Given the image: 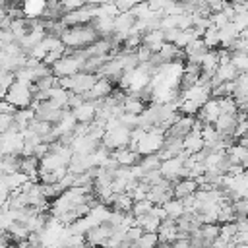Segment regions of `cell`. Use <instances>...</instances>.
Here are the masks:
<instances>
[{
	"label": "cell",
	"instance_id": "1",
	"mask_svg": "<svg viewBox=\"0 0 248 248\" xmlns=\"http://www.w3.org/2000/svg\"><path fill=\"white\" fill-rule=\"evenodd\" d=\"M97 33L95 29L85 23V25H74V27H66L64 33L60 35V43L66 48H85L89 46L93 41H97Z\"/></svg>",
	"mask_w": 248,
	"mask_h": 248
},
{
	"label": "cell",
	"instance_id": "2",
	"mask_svg": "<svg viewBox=\"0 0 248 248\" xmlns=\"http://www.w3.org/2000/svg\"><path fill=\"white\" fill-rule=\"evenodd\" d=\"M8 103H12L16 108H25L31 105L33 93H31V83H21V81H14L8 89H6V97Z\"/></svg>",
	"mask_w": 248,
	"mask_h": 248
},
{
	"label": "cell",
	"instance_id": "3",
	"mask_svg": "<svg viewBox=\"0 0 248 248\" xmlns=\"http://www.w3.org/2000/svg\"><path fill=\"white\" fill-rule=\"evenodd\" d=\"M209 97H211V87H209L207 81H198V83L192 85L190 89L180 91V99H184V101H194V103H198L200 107H202Z\"/></svg>",
	"mask_w": 248,
	"mask_h": 248
},
{
	"label": "cell",
	"instance_id": "4",
	"mask_svg": "<svg viewBox=\"0 0 248 248\" xmlns=\"http://www.w3.org/2000/svg\"><path fill=\"white\" fill-rule=\"evenodd\" d=\"M83 236H85L87 246H91V248H101L103 242L110 236V225H108V223H101V225H97V227H91V229L85 231Z\"/></svg>",
	"mask_w": 248,
	"mask_h": 248
},
{
	"label": "cell",
	"instance_id": "5",
	"mask_svg": "<svg viewBox=\"0 0 248 248\" xmlns=\"http://www.w3.org/2000/svg\"><path fill=\"white\" fill-rule=\"evenodd\" d=\"M114 87H112V83L107 79V78H101L99 76V79L93 83V87L87 91V93H83V99L85 101H95V99H105V97H108L110 95V91H112Z\"/></svg>",
	"mask_w": 248,
	"mask_h": 248
},
{
	"label": "cell",
	"instance_id": "6",
	"mask_svg": "<svg viewBox=\"0 0 248 248\" xmlns=\"http://www.w3.org/2000/svg\"><path fill=\"white\" fill-rule=\"evenodd\" d=\"M110 157L120 165V167H134L140 161V155L136 151H132L130 147H122V149H114L110 151Z\"/></svg>",
	"mask_w": 248,
	"mask_h": 248
},
{
	"label": "cell",
	"instance_id": "7",
	"mask_svg": "<svg viewBox=\"0 0 248 248\" xmlns=\"http://www.w3.org/2000/svg\"><path fill=\"white\" fill-rule=\"evenodd\" d=\"M227 159L231 165H240V167H246V161H248V149L238 145V143H231L227 149Z\"/></svg>",
	"mask_w": 248,
	"mask_h": 248
},
{
	"label": "cell",
	"instance_id": "8",
	"mask_svg": "<svg viewBox=\"0 0 248 248\" xmlns=\"http://www.w3.org/2000/svg\"><path fill=\"white\" fill-rule=\"evenodd\" d=\"M19 172H23L29 180L39 182V180H37V172H39V159H37L35 155L19 157Z\"/></svg>",
	"mask_w": 248,
	"mask_h": 248
},
{
	"label": "cell",
	"instance_id": "9",
	"mask_svg": "<svg viewBox=\"0 0 248 248\" xmlns=\"http://www.w3.org/2000/svg\"><path fill=\"white\" fill-rule=\"evenodd\" d=\"M196 190H198L196 180H192V178H180L178 182H174V184H172V198L182 200V198H186V196L194 194Z\"/></svg>",
	"mask_w": 248,
	"mask_h": 248
},
{
	"label": "cell",
	"instance_id": "10",
	"mask_svg": "<svg viewBox=\"0 0 248 248\" xmlns=\"http://www.w3.org/2000/svg\"><path fill=\"white\" fill-rule=\"evenodd\" d=\"M72 112H74V116H76L78 122L89 124V122L95 120V105H93V101H83V103H81L79 107H76Z\"/></svg>",
	"mask_w": 248,
	"mask_h": 248
},
{
	"label": "cell",
	"instance_id": "11",
	"mask_svg": "<svg viewBox=\"0 0 248 248\" xmlns=\"http://www.w3.org/2000/svg\"><path fill=\"white\" fill-rule=\"evenodd\" d=\"M161 207H163V211H165L167 219H172V221H176L178 217H182V215L186 213L182 200H176V198H170V200H169V202H165Z\"/></svg>",
	"mask_w": 248,
	"mask_h": 248
},
{
	"label": "cell",
	"instance_id": "12",
	"mask_svg": "<svg viewBox=\"0 0 248 248\" xmlns=\"http://www.w3.org/2000/svg\"><path fill=\"white\" fill-rule=\"evenodd\" d=\"M132 198L124 192V194H114L112 202H110V209L112 211H118V213H130L132 209Z\"/></svg>",
	"mask_w": 248,
	"mask_h": 248
},
{
	"label": "cell",
	"instance_id": "13",
	"mask_svg": "<svg viewBox=\"0 0 248 248\" xmlns=\"http://www.w3.org/2000/svg\"><path fill=\"white\" fill-rule=\"evenodd\" d=\"M8 234H10V238H12V242H23V240H27V236H29V231H27V227L23 225V223H17V221H14L10 227H8V231H6Z\"/></svg>",
	"mask_w": 248,
	"mask_h": 248
},
{
	"label": "cell",
	"instance_id": "14",
	"mask_svg": "<svg viewBox=\"0 0 248 248\" xmlns=\"http://www.w3.org/2000/svg\"><path fill=\"white\" fill-rule=\"evenodd\" d=\"M145 108V103H141L140 99L132 97V95H126V99L122 101V112H128V114H141Z\"/></svg>",
	"mask_w": 248,
	"mask_h": 248
},
{
	"label": "cell",
	"instance_id": "15",
	"mask_svg": "<svg viewBox=\"0 0 248 248\" xmlns=\"http://www.w3.org/2000/svg\"><path fill=\"white\" fill-rule=\"evenodd\" d=\"M159 165H161V159L151 153V155H140V161H138V167L143 170V174L147 170H159Z\"/></svg>",
	"mask_w": 248,
	"mask_h": 248
},
{
	"label": "cell",
	"instance_id": "16",
	"mask_svg": "<svg viewBox=\"0 0 248 248\" xmlns=\"http://www.w3.org/2000/svg\"><path fill=\"white\" fill-rule=\"evenodd\" d=\"M159 238L157 232H141V236L132 244V248H157Z\"/></svg>",
	"mask_w": 248,
	"mask_h": 248
},
{
	"label": "cell",
	"instance_id": "17",
	"mask_svg": "<svg viewBox=\"0 0 248 248\" xmlns=\"http://www.w3.org/2000/svg\"><path fill=\"white\" fill-rule=\"evenodd\" d=\"M4 178H6V186H8V190L10 192H14V190H19L29 178L23 174V172H12V174H4Z\"/></svg>",
	"mask_w": 248,
	"mask_h": 248
},
{
	"label": "cell",
	"instance_id": "18",
	"mask_svg": "<svg viewBox=\"0 0 248 248\" xmlns=\"http://www.w3.org/2000/svg\"><path fill=\"white\" fill-rule=\"evenodd\" d=\"M229 62H231V66L238 74H246V68H248V56H246V52H231Z\"/></svg>",
	"mask_w": 248,
	"mask_h": 248
},
{
	"label": "cell",
	"instance_id": "19",
	"mask_svg": "<svg viewBox=\"0 0 248 248\" xmlns=\"http://www.w3.org/2000/svg\"><path fill=\"white\" fill-rule=\"evenodd\" d=\"M151 207H153L151 202H147V200H140V202H134V203H132L130 213H132V217H141V215H147V213L151 211Z\"/></svg>",
	"mask_w": 248,
	"mask_h": 248
},
{
	"label": "cell",
	"instance_id": "20",
	"mask_svg": "<svg viewBox=\"0 0 248 248\" xmlns=\"http://www.w3.org/2000/svg\"><path fill=\"white\" fill-rule=\"evenodd\" d=\"M85 4H87V0H58V6H60V12H62V14L79 10V8H83Z\"/></svg>",
	"mask_w": 248,
	"mask_h": 248
},
{
	"label": "cell",
	"instance_id": "21",
	"mask_svg": "<svg viewBox=\"0 0 248 248\" xmlns=\"http://www.w3.org/2000/svg\"><path fill=\"white\" fill-rule=\"evenodd\" d=\"M54 85H58V78H54L52 74H48V76H45V78H39V79L35 81L37 91H46V89H50V87H54Z\"/></svg>",
	"mask_w": 248,
	"mask_h": 248
},
{
	"label": "cell",
	"instance_id": "22",
	"mask_svg": "<svg viewBox=\"0 0 248 248\" xmlns=\"http://www.w3.org/2000/svg\"><path fill=\"white\" fill-rule=\"evenodd\" d=\"M17 132V128L14 126V114H0V134H6V132Z\"/></svg>",
	"mask_w": 248,
	"mask_h": 248
},
{
	"label": "cell",
	"instance_id": "23",
	"mask_svg": "<svg viewBox=\"0 0 248 248\" xmlns=\"http://www.w3.org/2000/svg\"><path fill=\"white\" fill-rule=\"evenodd\" d=\"M141 232H143V231H141L138 225H134V227H128V229H126V234H124V238H126L128 242H132V244H134V242H136V240L141 236Z\"/></svg>",
	"mask_w": 248,
	"mask_h": 248
},
{
	"label": "cell",
	"instance_id": "24",
	"mask_svg": "<svg viewBox=\"0 0 248 248\" xmlns=\"http://www.w3.org/2000/svg\"><path fill=\"white\" fill-rule=\"evenodd\" d=\"M14 81H16V76L12 72H0V87L2 89H8Z\"/></svg>",
	"mask_w": 248,
	"mask_h": 248
},
{
	"label": "cell",
	"instance_id": "25",
	"mask_svg": "<svg viewBox=\"0 0 248 248\" xmlns=\"http://www.w3.org/2000/svg\"><path fill=\"white\" fill-rule=\"evenodd\" d=\"M17 108L12 105V103H8L6 99H2L0 101V114H14Z\"/></svg>",
	"mask_w": 248,
	"mask_h": 248
},
{
	"label": "cell",
	"instance_id": "26",
	"mask_svg": "<svg viewBox=\"0 0 248 248\" xmlns=\"http://www.w3.org/2000/svg\"><path fill=\"white\" fill-rule=\"evenodd\" d=\"M4 97H6V89H2V87H0V101H2Z\"/></svg>",
	"mask_w": 248,
	"mask_h": 248
},
{
	"label": "cell",
	"instance_id": "27",
	"mask_svg": "<svg viewBox=\"0 0 248 248\" xmlns=\"http://www.w3.org/2000/svg\"><path fill=\"white\" fill-rule=\"evenodd\" d=\"M234 248H248V244H234Z\"/></svg>",
	"mask_w": 248,
	"mask_h": 248
},
{
	"label": "cell",
	"instance_id": "28",
	"mask_svg": "<svg viewBox=\"0 0 248 248\" xmlns=\"http://www.w3.org/2000/svg\"><path fill=\"white\" fill-rule=\"evenodd\" d=\"M0 248H14V246H12V244H2V242H0Z\"/></svg>",
	"mask_w": 248,
	"mask_h": 248
},
{
	"label": "cell",
	"instance_id": "29",
	"mask_svg": "<svg viewBox=\"0 0 248 248\" xmlns=\"http://www.w3.org/2000/svg\"><path fill=\"white\" fill-rule=\"evenodd\" d=\"M157 248H170V244H159Z\"/></svg>",
	"mask_w": 248,
	"mask_h": 248
}]
</instances>
